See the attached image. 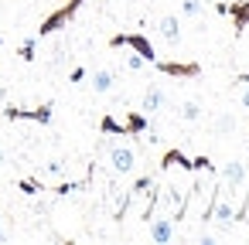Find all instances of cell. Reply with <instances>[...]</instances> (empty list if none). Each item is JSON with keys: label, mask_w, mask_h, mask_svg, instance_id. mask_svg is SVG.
Returning <instances> with one entry per match:
<instances>
[{"label": "cell", "mask_w": 249, "mask_h": 245, "mask_svg": "<svg viewBox=\"0 0 249 245\" xmlns=\"http://www.w3.org/2000/svg\"><path fill=\"white\" fill-rule=\"evenodd\" d=\"M55 116V106L45 102V106H35V109H21V106H4V119L7 123H38V126H48Z\"/></svg>", "instance_id": "277c9868"}, {"label": "cell", "mask_w": 249, "mask_h": 245, "mask_svg": "<svg viewBox=\"0 0 249 245\" xmlns=\"http://www.w3.org/2000/svg\"><path fill=\"white\" fill-rule=\"evenodd\" d=\"M106 160H109V170H113L116 177H123V174H133V167H137V150L126 147V143H113V147L106 150Z\"/></svg>", "instance_id": "8992f818"}, {"label": "cell", "mask_w": 249, "mask_h": 245, "mask_svg": "<svg viewBox=\"0 0 249 245\" xmlns=\"http://www.w3.org/2000/svg\"><path fill=\"white\" fill-rule=\"evenodd\" d=\"M218 14H229L232 17V28L235 34H242L249 28V0H232V4H215Z\"/></svg>", "instance_id": "9c48e42d"}, {"label": "cell", "mask_w": 249, "mask_h": 245, "mask_svg": "<svg viewBox=\"0 0 249 245\" xmlns=\"http://www.w3.org/2000/svg\"><path fill=\"white\" fill-rule=\"evenodd\" d=\"M0 45H4V38H0Z\"/></svg>", "instance_id": "83f0119b"}, {"label": "cell", "mask_w": 249, "mask_h": 245, "mask_svg": "<svg viewBox=\"0 0 249 245\" xmlns=\"http://www.w3.org/2000/svg\"><path fill=\"white\" fill-rule=\"evenodd\" d=\"M160 109H167L164 89H160V85H147V89H143V99H140V113L154 116V113H160Z\"/></svg>", "instance_id": "7c38bea8"}, {"label": "cell", "mask_w": 249, "mask_h": 245, "mask_svg": "<svg viewBox=\"0 0 249 245\" xmlns=\"http://www.w3.org/2000/svg\"><path fill=\"white\" fill-rule=\"evenodd\" d=\"M178 116H181L184 123H198V119H201V102H198V99H184V102L178 106Z\"/></svg>", "instance_id": "2e32d148"}, {"label": "cell", "mask_w": 249, "mask_h": 245, "mask_svg": "<svg viewBox=\"0 0 249 245\" xmlns=\"http://www.w3.org/2000/svg\"><path fill=\"white\" fill-rule=\"evenodd\" d=\"M215 194H218V174H215V170H198V174H191L188 201H184V218H181V221L208 225V214H212Z\"/></svg>", "instance_id": "6da1fadb"}, {"label": "cell", "mask_w": 249, "mask_h": 245, "mask_svg": "<svg viewBox=\"0 0 249 245\" xmlns=\"http://www.w3.org/2000/svg\"><path fill=\"white\" fill-rule=\"evenodd\" d=\"M235 116L232 113H218L215 116V123H212V130H215V136H229V133H235Z\"/></svg>", "instance_id": "e0dca14e"}, {"label": "cell", "mask_w": 249, "mask_h": 245, "mask_svg": "<svg viewBox=\"0 0 249 245\" xmlns=\"http://www.w3.org/2000/svg\"><path fill=\"white\" fill-rule=\"evenodd\" d=\"M109 48H130V51H137L147 65H154L157 62V51H154V45H150V38L147 34H113L109 38Z\"/></svg>", "instance_id": "5b68a950"}, {"label": "cell", "mask_w": 249, "mask_h": 245, "mask_svg": "<svg viewBox=\"0 0 249 245\" xmlns=\"http://www.w3.org/2000/svg\"><path fill=\"white\" fill-rule=\"evenodd\" d=\"M239 106H242V109H249V82H246V89L239 92Z\"/></svg>", "instance_id": "484cf974"}, {"label": "cell", "mask_w": 249, "mask_h": 245, "mask_svg": "<svg viewBox=\"0 0 249 245\" xmlns=\"http://www.w3.org/2000/svg\"><path fill=\"white\" fill-rule=\"evenodd\" d=\"M147 126H150V116L140 113V109H130L126 119H123V133L126 136H147Z\"/></svg>", "instance_id": "4fadbf2b"}, {"label": "cell", "mask_w": 249, "mask_h": 245, "mask_svg": "<svg viewBox=\"0 0 249 245\" xmlns=\"http://www.w3.org/2000/svg\"><path fill=\"white\" fill-rule=\"evenodd\" d=\"M82 79H86V68H82V65H75V68L69 72V82H82Z\"/></svg>", "instance_id": "d4e9b609"}, {"label": "cell", "mask_w": 249, "mask_h": 245, "mask_svg": "<svg viewBox=\"0 0 249 245\" xmlns=\"http://www.w3.org/2000/svg\"><path fill=\"white\" fill-rule=\"evenodd\" d=\"M143 65H147V62H143L137 51H133V55H123V68H126V72H140Z\"/></svg>", "instance_id": "603a6c76"}, {"label": "cell", "mask_w": 249, "mask_h": 245, "mask_svg": "<svg viewBox=\"0 0 249 245\" xmlns=\"http://www.w3.org/2000/svg\"><path fill=\"white\" fill-rule=\"evenodd\" d=\"M154 68L160 75H171V79H198L201 75V65L198 62H154Z\"/></svg>", "instance_id": "ba28073f"}, {"label": "cell", "mask_w": 249, "mask_h": 245, "mask_svg": "<svg viewBox=\"0 0 249 245\" xmlns=\"http://www.w3.org/2000/svg\"><path fill=\"white\" fill-rule=\"evenodd\" d=\"M18 58H21V62H35V58H38V38H28V41H21V48H18Z\"/></svg>", "instance_id": "44dd1931"}, {"label": "cell", "mask_w": 249, "mask_h": 245, "mask_svg": "<svg viewBox=\"0 0 249 245\" xmlns=\"http://www.w3.org/2000/svg\"><path fill=\"white\" fill-rule=\"evenodd\" d=\"M99 133H103V136H126V133H123V123H120L113 113H106V116L99 119Z\"/></svg>", "instance_id": "ac0fdd59"}, {"label": "cell", "mask_w": 249, "mask_h": 245, "mask_svg": "<svg viewBox=\"0 0 249 245\" xmlns=\"http://www.w3.org/2000/svg\"><path fill=\"white\" fill-rule=\"evenodd\" d=\"M160 170H164V174H167V170H184V174H191V157L181 153V150H164Z\"/></svg>", "instance_id": "5bb4252c"}, {"label": "cell", "mask_w": 249, "mask_h": 245, "mask_svg": "<svg viewBox=\"0 0 249 245\" xmlns=\"http://www.w3.org/2000/svg\"><path fill=\"white\" fill-rule=\"evenodd\" d=\"M18 191L28 194V197H35V194H41V191H48V187H45L38 177H21V180H18Z\"/></svg>", "instance_id": "d6986e66"}, {"label": "cell", "mask_w": 249, "mask_h": 245, "mask_svg": "<svg viewBox=\"0 0 249 245\" xmlns=\"http://www.w3.org/2000/svg\"><path fill=\"white\" fill-rule=\"evenodd\" d=\"M178 11H181V17H201L205 14V0H181Z\"/></svg>", "instance_id": "ffe728a7"}, {"label": "cell", "mask_w": 249, "mask_h": 245, "mask_svg": "<svg viewBox=\"0 0 249 245\" xmlns=\"http://www.w3.org/2000/svg\"><path fill=\"white\" fill-rule=\"evenodd\" d=\"M184 201H188V184H178V180H157V211L160 214H171L174 221L184 218ZM154 211V214H157Z\"/></svg>", "instance_id": "7a4b0ae2"}, {"label": "cell", "mask_w": 249, "mask_h": 245, "mask_svg": "<svg viewBox=\"0 0 249 245\" xmlns=\"http://www.w3.org/2000/svg\"><path fill=\"white\" fill-rule=\"evenodd\" d=\"M239 221H249V191L242 194V208H239Z\"/></svg>", "instance_id": "cb8c5ba5"}, {"label": "cell", "mask_w": 249, "mask_h": 245, "mask_svg": "<svg viewBox=\"0 0 249 245\" xmlns=\"http://www.w3.org/2000/svg\"><path fill=\"white\" fill-rule=\"evenodd\" d=\"M178 221L171 218V214H154L150 221H147V231H150V242H157V245H167V242H174V235H178V228H174Z\"/></svg>", "instance_id": "52a82bcc"}, {"label": "cell", "mask_w": 249, "mask_h": 245, "mask_svg": "<svg viewBox=\"0 0 249 245\" xmlns=\"http://www.w3.org/2000/svg\"><path fill=\"white\" fill-rule=\"evenodd\" d=\"M82 4H86V0H65V4H62L58 11H52V14L41 21V28H38V38H52V34H58L62 28H69V24L79 17Z\"/></svg>", "instance_id": "3957f363"}, {"label": "cell", "mask_w": 249, "mask_h": 245, "mask_svg": "<svg viewBox=\"0 0 249 245\" xmlns=\"http://www.w3.org/2000/svg\"><path fill=\"white\" fill-rule=\"evenodd\" d=\"M41 174H45V177H62V174H65V160H58V157L48 160V163L41 167Z\"/></svg>", "instance_id": "7402d4cb"}, {"label": "cell", "mask_w": 249, "mask_h": 245, "mask_svg": "<svg viewBox=\"0 0 249 245\" xmlns=\"http://www.w3.org/2000/svg\"><path fill=\"white\" fill-rule=\"evenodd\" d=\"M218 180H222L225 187H235V191H242V187H246V160H229V163H222V170H218Z\"/></svg>", "instance_id": "30bf717a"}, {"label": "cell", "mask_w": 249, "mask_h": 245, "mask_svg": "<svg viewBox=\"0 0 249 245\" xmlns=\"http://www.w3.org/2000/svg\"><path fill=\"white\" fill-rule=\"evenodd\" d=\"M4 167H7V150L0 147V170H4Z\"/></svg>", "instance_id": "4316f807"}, {"label": "cell", "mask_w": 249, "mask_h": 245, "mask_svg": "<svg viewBox=\"0 0 249 245\" xmlns=\"http://www.w3.org/2000/svg\"><path fill=\"white\" fill-rule=\"evenodd\" d=\"M89 85H92L96 96H106V92H113V85H116V72H113V68H96L92 79H89Z\"/></svg>", "instance_id": "9a60e30c"}, {"label": "cell", "mask_w": 249, "mask_h": 245, "mask_svg": "<svg viewBox=\"0 0 249 245\" xmlns=\"http://www.w3.org/2000/svg\"><path fill=\"white\" fill-rule=\"evenodd\" d=\"M157 34L164 38V45L178 48V45H181V21H178V14H164V17L157 21Z\"/></svg>", "instance_id": "8fae6325"}]
</instances>
